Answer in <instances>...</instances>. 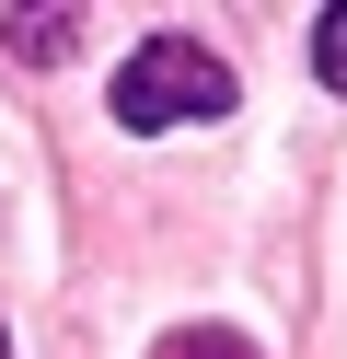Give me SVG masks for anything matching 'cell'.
<instances>
[{
    "label": "cell",
    "instance_id": "6da1fadb",
    "mask_svg": "<svg viewBox=\"0 0 347 359\" xmlns=\"http://www.w3.org/2000/svg\"><path fill=\"white\" fill-rule=\"evenodd\" d=\"M220 104H231V70L185 35H151L116 70V128H174V116H220Z\"/></svg>",
    "mask_w": 347,
    "mask_h": 359
},
{
    "label": "cell",
    "instance_id": "7a4b0ae2",
    "mask_svg": "<svg viewBox=\"0 0 347 359\" xmlns=\"http://www.w3.org/2000/svg\"><path fill=\"white\" fill-rule=\"evenodd\" d=\"M313 70H324V81H336V93H347V0H336V12H324V24H313Z\"/></svg>",
    "mask_w": 347,
    "mask_h": 359
},
{
    "label": "cell",
    "instance_id": "3957f363",
    "mask_svg": "<svg viewBox=\"0 0 347 359\" xmlns=\"http://www.w3.org/2000/svg\"><path fill=\"white\" fill-rule=\"evenodd\" d=\"M69 35H81V24H58V12H35V24H12V47H23V58H58Z\"/></svg>",
    "mask_w": 347,
    "mask_h": 359
},
{
    "label": "cell",
    "instance_id": "277c9868",
    "mask_svg": "<svg viewBox=\"0 0 347 359\" xmlns=\"http://www.w3.org/2000/svg\"><path fill=\"white\" fill-rule=\"evenodd\" d=\"M162 359H254V348H243V336H220V325H197V336H174Z\"/></svg>",
    "mask_w": 347,
    "mask_h": 359
},
{
    "label": "cell",
    "instance_id": "5b68a950",
    "mask_svg": "<svg viewBox=\"0 0 347 359\" xmlns=\"http://www.w3.org/2000/svg\"><path fill=\"white\" fill-rule=\"evenodd\" d=\"M0 359H12V336H0Z\"/></svg>",
    "mask_w": 347,
    "mask_h": 359
}]
</instances>
